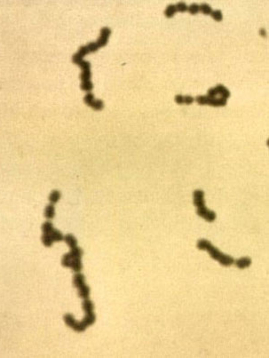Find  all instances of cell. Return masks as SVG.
I'll list each match as a JSON object with an SVG mask.
<instances>
[{"mask_svg":"<svg viewBox=\"0 0 269 358\" xmlns=\"http://www.w3.org/2000/svg\"><path fill=\"white\" fill-rule=\"evenodd\" d=\"M211 16H212V18L215 20V21H222V19H223V16H222V13L219 11V10H216V11H212L211 12Z\"/></svg>","mask_w":269,"mask_h":358,"instance_id":"cell-19","label":"cell"},{"mask_svg":"<svg viewBox=\"0 0 269 358\" xmlns=\"http://www.w3.org/2000/svg\"><path fill=\"white\" fill-rule=\"evenodd\" d=\"M86 46H87V48H88L89 53H94V52H96V51L99 49V46H98L97 43H94V42L89 43Z\"/></svg>","mask_w":269,"mask_h":358,"instance_id":"cell-24","label":"cell"},{"mask_svg":"<svg viewBox=\"0 0 269 358\" xmlns=\"http://www.w3.org/2000/svg\"><path fill=\"white\" fill-rule=\"evenodd\" d=\"M78 65L80 66V68L82 69V70H83V71H84V70H90V68H91V63H90L89 62L83 61V62H80Z\"/></svg>","mask_w":269,"mask_h":358,"instance_id":"cell-25","label":"cell"},{"mask_svg":"<svg viewBox=\"0 0 269 358\" xmlns=\"http://www.w3.org/2000/svg\"><path fill=\"white\" fill-rule=\"evenodd\" d=\"M54 216H55V207H54V205L49 204V205L45 207V209H44V217H45L47 219H52L54 218Z\"/></svg>","mask_w":269,"mask_h":358,"instance_id":"cell-12","label":"cell"},{"mask_svg":"<svg viewBox=\"0 0 269 358\" xmlns=\"http://www.w3.org/2000/svg\"><path fill=\"white\" fill-rule=\"evenodd\" d=\"M183 98H184V96L183 95H181V94H177L176 96H175V102H176V103H178V104H184L183 103Z\"/></svg>","mask_w":269,"mask_h":358,"instance_id":"cell-31","label":"cell"},{"mask_svg":"<svg viewBox=\"0 0 269 358\" xmlns=\"http://www.w3.org/2000/svg\"><path fill=\"white\" fill-rule=\"evenodd\" d=\"M64 241L66 242V244L70 248L77 246V240L72 234H67L66 236H64Z\"/></svg>","mask_w":269,"mask_h":358,"instance_id":"cell-13","label":"cell"},{"mask_svg":"<svg viewBox=\"0 0 269 358\" xmlns=\"http://www.w3.org/2000/svg\"><path fill=\"white\" fill-rule=\"evenodd\" d=\"M217 95H218V92H217V90H216L215 87H212V88L209 89L208 94H207L208 97H210V98H216Z\"/></svg>","mask_w":269,"mask_h":358,"instance_id":"cell-29","label":"cell"},{"mask_svg":"<svg viewBox=\"0 0 269 358\" xmlns=\"http://www.w3.org/2000/svg\"><path fill=\"white\" fill-rule=\"evenodd\" d=\"M61 196H62V194H61V192L59 191V190H53L51 193H50V195H49V201H50V204H53V205H54V204H56L59 200H60V198H61Z\"/></svg>","mask_w":269,"mask_h":358,"instance_id":"cell-14","label":"cell"},{"mask_svg":"<svg viewBox=\"0 0 269 358\" xmlns=\"http://www.w3.org/2000/svg\"><path fill=\"white\" fill-rule=\"evenodd\" d=\"M194 205L197 208V215L205 219L208 222H212L216 219V213L206 208L204 201V192L201 189H196L194 191Z\"/></svg>","mask_w":269,"mask_h":358,"instance_id":"cell-3","label":"cell"},{"mask_svg":"<svg viewBox=\"0 0 269 358\" xmlns=\"http://www.w3.org/2000/svg\"><path fill=\"white\" fill-rule=\"evenodd\" d=\"M81 258L82 257H78L73 253H71L70 251L68 253H66L65 255H63L62 259V264L63 267L65 268H71L73 271L78 273L82 270L83 268V265L81 262Z\"/></svg>","mask_w":269,"mask_h":358,"instance_id":"cell-5","label":"cell"},{"mask_svg":"<svg viewBox=\"0 0 269 358\" xmlns=\"http://www.w3.org/2000/svg\"><path fill=\"white\" fill-rule=\"evenodd\" d=\"M111 34V30L107 27H104L101 30V36H104L106 37H109Z\"/></svg>","mask_w":269,"mask_h":358,"instance_id":"cell-28","label":"cell"},{"mask_svg":"<svg viewBox=\"0 0 269 358\" xmlns=\"http://www.w3.org/2000/svg\"><path fill=\"white\" fill-rule=\"evenodd\" d=\"M260 35L262 36H266V30H263V29H261V30H260Z\"/></svg>","mask_w":269,"mask_h":358,"instance_id":"cell-32","label":"cell"},{"mask_svg":"<svg viewBox=\"0 0 269 358\" xmlns=\"http://www.w3.org/2000/svg\"><path fill=\"white\" fill-rule=\"evenodd\" d=\"M176 13H177L176 5H174V4H170V5L167 6V8L165 9V16H166L167 18H171V17H173V15H174Z\"/></svg>","mask_w":269,"mask_h":358,"instance_id":"cell-16","label":"cell"},{"mask_svg":"<svg viewBox=\"0 0 269 358\" xmlns=\"http://www.w3.org/2000/svg\"><path fill=\"white\" fill-rule=\"evenodd\" d=\"M93 83H92L91 80H90V81L82 82V84H81V89H82L83 91L90 92V91L93 90Z\"/></svg>","mask_w":269,"mask_h":358,"instance_id":"cell-17","label":"cell"},{"mask_svg":"<svg viewBox=\"0 0 269 358\" xmlns=\"http://www.w3.org/2000/svg\"><path fill=\"white\" fill-rule=\"evenodd\" d=\"M84 60H83V57L81 56V55H79L77 53H76V54H74L73 55V57H72V62H74V63H76V64H79L81 62H83Z\"/></svg>","mask_w":269,"mask_h":358,"instance_id":"cell-27","label":"cell"},{"mask_svg":"<svg viewBox=\"0 0 269 358\" xmlns=\"http://www.w3.org/2000/svg\"><path fill=\"white\" fill-rule=\"evenodd\" d=\"M176 8H177V11L181 12V13H184V12L187 11L188 6H187L184 2H179V3L176 4Z\"/></svg>","mask_w":269,"mask_h":358,"instance_id":"cell-22","label":"cell"},{"mask_svg":"<svg viewBox=\"0 0 269 358\" xmlns=\"http://www.w3.org/2000/svg\"><path fill=\"white\" fill-rule=\"evenodd\" d=\"M73 284H74L75 287L77 288V289H79V288H81L82 286H84V285H85V277H84V276L83 274H81L80 272L76 273V274L74 276Z\"/></svg>","mask_w":269,"mask_h":358,"instance_id":"cell-10","label":"cell"},{"mask_svg":"<svg viewBox=\"0 0 269 358\" xmlns=\"http://www.w3.org/2000/svg\"><path fill=\"white\" fill-rule=\"evenodd\" d=\"M199 10L202 12L203 14H205V15H209V14H210L211 12H212L211 7H210L209 4H202L199 6Z\"/></svg>","mask_w":269,"mask_h":358,"instance_id":"cell-18","label":"cell"},{"mask_svg":"<svg viewBox=\"0 0 269 358\" xmlns=\"http://www.w3.org/2000/svg\"><path fill=\"white\" fill-rule=\"evenodd\" d=\"M90 287L85 284L84 286L78 289V296L82 299H87L90 295Z\"/></svg>","mask_w":269,"mask_h":358,"instance_id":"cell-15","label":"cell"},{"mask_svg":"<svg viewBox=\"0 0 269 358\" xmlns=\"http://www.w3.org/2000/svg\"><path fill=\"white\" fill-rule=\"evenodd\" d=\"M107 41H108V37H106L104 36H100L99 39L97 40L96 43H97V44H98V46L100 48V47H102V46H105L107 44Z\"/></svg>","mask_w":269,"mask_h":358,"instance_id":"cell-23","label":"cell"},{"mask_svg":"<svg viewBox=\"0 0 269 358\" xmlns=\"http://www.w3.org/2000/svg\"><path fill=\"white\" fill-rule=\"evenodd\" d=\"M84 103L94 110H101L104 107V103L101 100H95L92 93H88L84 98Z\"/></svg>","mask_w":269,"mask_h":358,"instance_id":"cell-7","label":"cell"},{"mask_svg":"<svg viewBox=\"0 0 269 358\" xmlns=\"http://www.w3.org/2000/svg\"><path fill=\"white\" fill-rule=\"evenodd\" d=\"M42 243L45 247H51L54 242H62L64 240V236L61 231L53 228L51 221L47 220L42 225Z\"/></svg>","mask_w":269,"mask_h":358,"instance_id":"cell-2","label":"cell"},{"mask_svg":"<svg viewBox=\"0 0 269 358\" xmlns=\"http://www.w3.org/2000/svg\"><path fill=\"white\" fill-rule=\"evenodd\" d=\"M196 246L199 250L208 251L209 254L210 255V257L213 259L219 261L222 266L229 267V266L233 265L235 262V259L233 257L222 253L217 247L213 246L209 240H206V239L199 240L196 244Z\"/></svg>","mask_w":269,"mask_h":358,"instance_id":"cell-1","label":"cell"},{"mask_svg":"<svg viewBox=\"0 0 269 358\" xmlns=\"http://www.w3.org/2000/svg\"><path fill=\"white\" fill-rule=\"evenodd\" d=\"M215 88H216V90L218 92V94L221 95V98L228 100V98L230 97V92L223 84H218Z\"/></svg>","mask_w":269,"mask_h":358,"instance_id":"cell-11","label":"cell"},{"mask_svg":"<svg viewBox=\"0 0 269 358\" xmlns=\"http://www.w3.org/2000/svg\"><path fill=\"white\" fill-rule=\"evenodd\" d=\"M64 321L66 322L68 327H70L71 329H73L74 331H77V332H82L84 331V329L83 328V326L81 325V322H77L75 320V318L73 317L72 315L70 314H67L64 316Z\"/></svg>","mask_w":269,"mask_h":358,"instance_id":"cell-8","label":"cell"},{"mask_svg":"<svg viewBox=\"0 0 269 358\" xmlns=\"http://www.w3.org/2000/svg\"><path fill=\"white\" fill-rule=\"evenodd\" d=\"M82 306H83L84 310L85 311V316L80 322H81L83 328L85 330L87 327H89V326H91V325H93L94 323L95 320H96V316H95V314L93 312L94 305L88 298L84 299Z\"/></svg>","mask_w":269,"mask_h":358,"instance_id":"cell-4","label":"cell"},{"mask_svg":"<svg viewBox=\"0 0 269 358\" xmlns=\"http://www.w3.org/2000/svg\"><path fill=\"white\" fill-rule=\"evenodd\" d=\"M196 101L200 105H210L212 107H224L227 105V100L223 98H210L207 95H199Z\"/></svg>","mask_w":269,"mask_h":358,"instance_id":"cell-6","label":"cell"},{"mask_svg":"<svg viewBox=\"0 0 269 358\" xmlns=\"http://www.w3.org/2000/svg\"><path fill=\"white\" fill-rule=\"evenodd\" d=\"M234 263L236 264V266L238 268H240V269H244V268H249V267L250 266V264H251V259H250V258H249V257H242V258H240V259L235 260Z\"/></svg>","mask_w":269,"mask_h":358,"instance_id":"cell-9","label":"cell"},{"mask_svg":"<svg viewBox=\"0 0 269 358\" xmlns=\"http://www.w3.org/2000/svg\"><path fill=\"white\" fill-rule=\"evenodd\" d=\"M194 101H195V99L192 96H190V95H186L183 98V103L186 104V105H190L191 103H193Z\"/></svg>","mask_w":269,"mask_h":358,"instance_id":"cell-30","label":"cell"},{"mask_svg":"<svg viewBox=\"0 0 269 358\" xmlns=\"http://www.w3.org/2000/svg\"><path fill=\"white\" fill-rule=\"evenodd\" d=\"M187 11L191 13V14H196L200 10H199V5L197 4H192L188 6Z\"/></svg>","mask_w":269,"mask_h":358,"instance_id":"cell-20","label":"cell"},{"mask_svg":"<svg viewBox=\"0 0 269 358\" xmlns=\"http://www.w3.org/2000/svg\"><path fill=\"white\" fill-rule=\"evenodd\" d=\"M77 53L79 54V55H81L83 58L86 55V54H88L89 53V51H88V48H87V46L86 45H84V46H81L80 47V49H79V51L77 52Z\"/></svg>","mask_w":269,"mask_h":358,"instance_id":"cell-26","label":"cell"},{"mask_svg":"<svg viewBox=\"0 0 269 358\" xmlns=\"http://www.w3.org/2000/svg\"><path fill=\"white\" fill-rule=\"evenodd\" d=\"M91 76H92L91 70H84L81 74V80H82V82L90 81Z\"/></svg>","mask_w":269,"mask_h":358,"instance_id":"cell-21","label":"cell"}]
</instances>
